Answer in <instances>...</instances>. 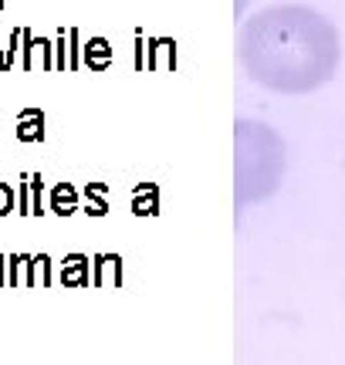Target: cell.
Listing matches in <instances>:
<instances>
[{
  "mask_svg": "<svg viewBox=\"0 0 345 365\" xmlns=\"http://www.w3.org/2000/svg\"><path fill=\"white\" fill-rule=\"evenodd\" d=\"M71 203H75V190H71L68 182H61V186L51 193V210L65 217V213H71Z\"/></svg>",
  "mask_w": 345,
  "mask_h": 365,
  "instance_id": "obj_5",
  "label": "cell"
},
{
  "mask_svg": "<svg viewBox=\"0 0 345 365\" xmlns=\"http://www.w3.org/2000/svg\"><path fill=\"white\" fill-rule=\"evenodd\" d=\"M48 281H51V257L48 254L31 257V284H48Z\"/></svg>",
  "mask_w": 345,
  "mask_h": 365,
  "instance_id": "obj_4",
  "label": "cell"
},
{
  "mask_svg": "<svg viewBox=\"0 0 345 365\" xmlns=\"http://www.w3.org/2000/svg\"><path fill=\"white\" fill-rule=\"evenodd\" d=\"M27 267V257L24 254H11L7 257V284H21L24 277H21V271Z\"/></svg>",
  "mask_w": 345,
  "mask_h": 365,
  "instance_id": "obj_7",
  "label": "cell"
},
{
  "mask_svg": "<svg viewBox=\"0 0 345 365\" xmlns=\"http://www.w3.org/2000/svg\"><path fill=\"white\" fill-rule=\"evenodd\" d=\"M17 207V193L11 190V182H0V217H7Z\"/></svg>",
  "mask_w": 345,
  "mask_h": 365,
  "instance_id": "obj_9",
  "label": "cell"
},
{
  "mask_svg": "<svg viewBox=\"0 0 345 365\" xmlns=\"http://www.w3.org/2000/svg\"><path fill=\"white\" fill-rule=\"evenodd\" d=\"M237 58L261 88L311 95L342 68V34L335 21L308 4H274L240 27Z\"/></svg>",
  "mask_w": 345,
  "mask_h": 365,
  "instance_id": "obj_1",
  "label": "cell"
},
{
  "mask_svg": "<svg viewBox=\"0 0 345 365\" xmlns=\"http://www.w3.org/2000/svg\"><path fill=\"white\" fill-rule=\"evenodd\" d=\"M288 170V149L278 132L254 122V118H240L237 122V207H251V203H264L267 196L278 193L281 180Z\"/></svg>",
  "mask_w": 345,
  "mask_h": 365,
  "instance_id": "obj_2",
  "label": "cell"
},
{
  "mask_svg": "<svg viewBox=\"0 0 345 365\" xmlns=\"http://www.w3.org/2000/svg\"><path fill=\"white\" fill-rule=\"evenodd\" d=\"M81 257H68L65 261V271H61V281H78V274H81Z\"/></svg>",
  "mask_w": 345,
  "mask_h": 365,
  "instance_id": "obj_11",
  "label": "cell"
},
{
  "mask_svg": "<svg viewBox=\"0 0 345 365\" xmlns=\"http://www.w3.org/2000/svg\"><path fill=\"white\" fill-rule=\"evenodd\" d=\"M7 284V254H0V287Z\"/></svg>",
  "mask_w": 345,
  "mask_h": 365,
  "instance_id": "obj_15",
  "label": "cell"
},
{
  "mask_svg": "<svg viewBox=\"0 0 345 365\" xmlns=\"http://www.w3.org/2000/svg\"><path fill=\"white\" fill-rule=\"evenodd\" d=\"M0 71H11V65H7V54H4V41H0Z\"/></svg>",
  "mask_w": 345,
  "mask_h": 365,
  "instance_id": "obj_16",
  "label": "cell"
},
{
  "mask_svg": "<svg viewBox=\"0 0 345 365\" xmlns=\"http://www.w3.org/2000/svg\"><path fill=\"white\" fill-rule=\"evenodd\" d=\"M34 48H38V54H41V65H44V68H51V65H54V61H51V41L34 38Z\"/></svg>",
  "mask_w": 345,
  "mask_h": 365,
  "instance_id": "obj_12",
  "label": "cell"
},
{
  "mask_svg": "<svg viewBox=\"0 0 345 365\" xmlns=\"http://www.w3.org/2000/svg\"><path fill=\"white\" fill-rule=\"evenodd\" d=\"M17 139L21 143H41L44 139V115L38 108H24L17 115Z\"/></svg>",
  "mask_w": 345,
  "mask_h": 365,
  "instance_id": "obj_3",
  "label": "cell"
},
{
  "mask_svg": "<svg viewBox=\"0 0 345 365\" xmlns=\"http://www.w3.org/2000/svg\"><path fill=\"white\" fill-rule=\"evenodd\" d=\"M27 182H31V213L41 217L44 213V180H41V173H34V176H27Z\"/></svg>",
  "mask_w": 345,
  "mask_h": 365,
  "instance_id": "obj_6",
  "label": "cell"
},
{
  "mask_svg": "<svg viewBox=\"0 0 345 365\" xmlns=\"http://www.w3.org/2000/svg\"><path fill=\"white\" fill-rule=\"evenodd\" d=\"M58 68H65V31H58Z\"/></svg>",
  "mask_w": 345,
  "mask_h": 365,
  "instance_id": "obj_14",
  "label": "cell"
},
{
  "mask_svg": "<svg viewBox=\"0 0 345 365\" xmlns=\"http://www.w3.org/2000/svg\"><path fill=\"white\" fill-rule=\"evenodd\" d=\"M24 41V27H14L11 38H7V44H4V54H7V65H14L17 61V44Z\"/></svg>",
  "mask_w": 345,
  "mask_h": 365,
  "instance_id": "obj_8",
  "label": "cell"
},
{
  "mask_svg": "<svg viewBox=\"0 0 345 365\" xmlns=\"http://www.w3.org/2000/svg\"><path fill=\"white\" fill-rule=\"evenodd\" d=\"M24 68H34V34L24 31Z\"/></svg>",
  "mask_w": 345,
  "mask_h": 365,
  "instance_id": "obj_13",
  "label": "cell"
},
{
  "mask_svg": "<svg viewBox=\"0 0 345 365\" xmlns=\"http://www.w3.org/2000/svg\"><path fill=\"white\" fill-rule=\"evenodd\" d=\"M4 7H7V0H0V11H4Z\"/></svg>",
  "mask_w": 345,
  "mask_h": 365,
  "instance_id": "obj_17",
  "label": "cell"
},
{
  "mask_svg": "<svg viewBox=\"0 0 345 365\" xmlns=\"http://www.w3.org/2000/svg\"><path fill=\"white\" fill-rule=\"evenodd\" d=\"M17 213H31V182L27 176H21V190H17Z\"/></svg>",
  "mask_w": 345,
  "mask_h": 365,
  "instance_id": "obj_10",
  "label": "cell"
}]
</instances>
